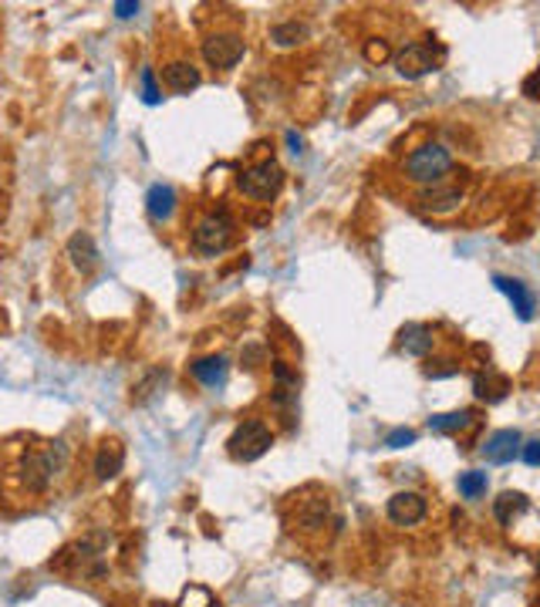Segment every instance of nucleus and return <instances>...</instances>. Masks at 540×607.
I'll return each instance as SVG.
<instances>
[{
    "label": "nucleus",
    "mask_w": 540,
    "mask_h": 607,
    "mask_svg": "<svg viewBox=\"0 0 540 607\" xmlns=\"http://www.w3.org/2000/svg\"><path fill=\"white\" fill-rule=\"evenodd\" d=\"M64 465H68V449H64V442H48V446L31 449V452L20 456L17 476L28 486V493H45L51 482L64 473Z\"/></svg>",
    "instance_id": "nucleus-1"
},
{
    "label": "nucleus",
    "mask_w": 540,
    "mask_h": 607,
    "mask_svg": "<svg viewBox=\"0 0 540 607\" xmlns=\"http://www.w3.org/2000/svg\"><path fill=\"white\" fill-rule=\"evenodd\" d=\"M453 169V156H449V149L439 142H430V145H419L413 156L405 159V176L413 179V182H426V186H436V182H443V176Z\"/></svg>",
    "instance_id": "nucleus-2"
},
{
    "label": "nucleus",
    "mask_w": 540,
    "mask_h": 607,
    "mask_svg": "<svg viewBox=\"0 0 540 607\" xmlns=\"http://www.w3.org/2000/svg\"><path fill=\"white\" fill-rule=\"evenodd\" d=\"M274 446V435H270L267 422H260V418H247V422H240L233 435H230V456L237 459V463H254L260 459L267 449Z\"/></svg>",
    "instance_id": "nucleus-3"
},
{
    "label": "nucleus",
    "mask_w": 540,
    "mask_h": 607,
    "mask_svg": "<svg viewBox=\"0 0 540 607\" xmlns=\"http://www.w3.org/2000/svg\"><path fill=\"white\" fill-rule=\"evenodd\" d=\"M237 186L243 196H250V199H260V203H270L281 186H284V169H281V162L274 159H264L250 166V169H243L237 179Z\"/></svg>",
    "instance_id": "nucleus-4"
},
{
    "label": "nucleus",
    "mask_w": 540,
    "mask_h": 607,
    "mask_svg": "<svg viewBox=\"0 0 540 607\" xmlns=\"http://www.w3.org/2000/svg\"><path fill=\"white\" fill-rule=\"evenodd\" d=\"M230 243H233V223H230V216H223V213H209L203 216L196 230H192V250L200 256H220L230 250Z\"/></svg>",
    "instance_id": "nucleus-5"
},
{
    "label": "nucleus",
    "mask_w": 540,
    "mask_h": 607,
    "mask_svg": "<svg viewBox=\"0 0 540 607\" xmlns=\"http://www.w3.org/2000/svg\"><path fill=\"white\" fill-rule=\"evenodd\" d=\"M105 550H109V533H88L85 540L75 544V550H64V560H71V567L81 577H105L109 563H105Z\"/></svg>",
    "instance_id": "nucleus-6"
},
{
    "label": "nucleus",
    "mask_w": 540,
    "mask_h": 607,
    "mask_svg": "<svg viewBox=\"0 0 540 607\" xmlns=\"http://www.w3.org/2000/svg\"><path fill=\"white\" fill-rule=\"evenodd\" d=\"M243 51H247V45H243V37L233 31H217L203 41V58H207L209 68H220V71L237 68L240 58H243Z\"/></svg>",
    "instance_id": "nucleus-7"
},
{
    "label": "nucleus",
    "mask_w": 540,
    "mask_h": 607,
    "mask_svg": "<svg viewBox=\"0 0 540 607\" xmlns=\"http://www.w3.org/2000/svg\"><path fill=\"white\" fill-rule=\"evenodd\" d=\"M389 520L398 523V527H415V523H422L426 520V513H430V503H426V496L422 493H413V490H402L389 499Z\"/></svg>",
    "instance_id": "nucleus-8"
},
{
    "label": "nucleus",
    "mask_w": 540,
    "mask_h": 607,
    "mask_svg": "<svg viewBox=\"0 0 540 607\" xmlns=\"http://www.w3.org/2000/svg\"><path fill=\"white\" fill-rule=\"evenodd\" d=\"M396 68L402 78H422V75H430L436 71V54H432L430 45H405V48L396 54Z\"/></svg>",
    "instance_id": "nucleus-9"
},
{
    "label": "nucleus",
    "mask_w": 540,
    "mask_h": 607,
    "mask_svg": "<svg viewBox=\"0 0 540 607\" xmlns=\"http://www.w3.org/2000/svg\"><path fill=\"white\" fill-rule=\"evenodd\" d=\"M517 452H520V432L517 429L493 432L490 439L483 442V456H487V463H493V465L513 463V459H517Z\"/></svg>",
    "instance_id": "nucleus-10"
},
{
    "label": "nucleus",
    "mask_w": 540,
    "mask_h": 607,
    "mask_svg": "<svg viewBox=\"0 0 540 607\" xmlns=\"http://www.w3.org/2000/svg\"><path fill=\"white\" fill-rule=\"evenodd\" d=\"M162 81L176 95H190V92H196L203 85V75H200V68L192 61H169L162 68Z\"/></svg>",
    "instance_id": "nucleus-11"
},
{
    "label": "nucleus",
    "mask_w": 540,
    "mask_h": 607,
    "mask_svg": "<svg viewBox=\"0 0 540 607\" xmlns=\"http://www.w3.org/2000/svg\"><path fill=\"white\" fill-rule=\"evenodd\" d=\"M68 256H71V263H75V271L81 273H92L98 267V247L92 240V233H71V240H68Z\"/></svg>",
    "instance_id": "nucleus-12"
},
{
    "label": "nucleus",
    "mask_w": 540,
    "mask_h": 607,
    "mask_svg": "<svg viewBox=\"0 0 540 607\" xmlns=\"http://www.w3.org/2000/svg\"><path fill=\"white\" fill-rule=\"evenodd\" d=\"M493 284H496V290H503L510 297V304H513V311H517V318L520 320H530L534 318V294L520 284V280H513V277H503V273H496L493 277Z\"/></svg>",
    "instance_id": "nucleus-13"
},
{
    "label": "nucleus",
    "mask_w": 540,
    "mask_h": 607,
    "mask_svg": "<svg viewBox=\"0 0 540 607\" xmlns=\"http://www.w3.org/2000/svg\"><path fill=\"white\" fill-rule=\"evenodd\" d=\"M436 344V335H432L430 324H405L402 335H398V348L413 358H426Z\"/></svg>",
    "instance_id": "nucleus-14"
},
{
    "label": "nucleus",
    "mask_w": 540,
    "mask_h": 607,
    "mask_svg": "<svg viewBox=\"0 0 540 607\" xmlns=\"http://www.w3.org/2000/svg\"><path fill=\"white\" fill-rule=\"evenodd\" d=\"M145 209H149V216H152L156 223H169L176 213V190L173 186H166V182L149 186V192H145Z\"/></svg>",
    "instance_id": "nucleus-15"
},
{
    "label": "nucleus",
    "mask_w": 540,
    "mask_h": 607,
    "mask_svg": "<svg viewBox=\"0 0 540 607\" xmlns=\"http://www.w3.org/2000/svg\"><path fill=\"white\" fill-rule=\"evenodd\" d=\"M226 371H230L226 358H223V354H209V358H200V361L192 365V378L200 384H207V388H223Z\"/></svg>",
    "instance_id": "nucleus-16"
},
{
    "label": "nucleus",
    "mask_w": 540,
    "mask_h": 607,
    "mask_svg": "<svg viewBox=\"0 0 540 607\" xmlns=\"http://www.w3.org/2000/svg\"><path fill=\"white\" fill-rule=\"evenodd\" d=\"M122 465H126V449L119 446L115 439L111 442H102L95 456V476L98 480H111V476H119L122 473Z\"/></svg>",
    "instance_id": "nucleus-17"
},
{
    "label": "nucleus",
    "mask_w": 540,
    "mask_h": 607,
    "mask_svg": "<svg viewBox=\"0 0 540 607\" xmlns=\"http://www.w3.org/2000/svg\"><path fill=\"white\" fill-rule=\"evenodd\" d=\"M328 510H331L328 496L301 499V503H298V527H304V530H318V527H324V520H328Z\"/></svg>",
    "instance_id": "nucleus-18"
},
{
    "label": "nucleus",
    "mask_w": 540,
    "mask_h": 607,
    "mask_svg": "<svg viewBox=\"0 0 540 607\" xmlns=\"http://www.w3.org/2000/svg\"><path fill=\"white\" fill-rule=\"evenodd\" d=\"M307 34L311 31H307L304 20H281V24L270 28V41H274L277 48H294V45H301Z\"/></svg>",
    "instance_id": "nucleus-19"
},
{
    "label": "nucleus",
    "mask_w": 540,
    "mask_h": 607,
    "mask_svg": "<svg viewBox=\"0 0 540 607\" xmlns=\"http://www.w3.org/2000/svg\"><path fill=\"white\" fill-rule=\"evenodd\" d=\"M419 203L426 209H432V213H449V209H456L462 203V192L453 190V186H449V190H439V186H436V190L422 192Z\"/></svg>",
    "instance_id": "nucleus-20"
},
{
    "label": "nucleus",
    "mask_w": 540,
    "mask_h": 607,
    "mask_svg": "<svg viewBox=\"0 0 540 607\" xmlns=\"http://www.w3.org/2000/svg\"><path fill=\"white\" fill-rule=\"evenodd\" d=\"M530 503H527V496L524 493H500L496 496V503H493V513H496V520L503 523V527H513V516L520 510H527Z\"/></svg>",
    "instance_id": "nucleus-21"
},
{
    "label": "nucleus",
    "mask_w": 540,
    "mask_h": 607,
    "mask_svg": "<svg viewBox=\"0 0 540 607\" xmlns=\"http://www.w3.org/2000/svg\"><path fill=\"white\" fill-rule=\"evenodd\" d=\"M473 425V412L470 409H460V412H443V416L430 418L432 432H462Z\"/></svg>",
    "instance_id": "nucleus-22"
},
{
    "label": "nucleus",
    "mask_w": 540,
    "mask_h": 607,
    "mask_svg": "<svg viewBox=\"0 0 540 607\" xmlns=\"http://www.w3.org/2000/svg\"><path fill=\"white\" fill-rule=\"evenodd\" d=\"M460 493L466 496V499H479V496L487 493V473H462Z\"/></svg>",
    "instance_id": "nucleus-23"
},
{
    "label": "nucleus",
    "mask_w": 540,
    "mask_h": 607,
    "mask_svg": "<svg viewBox=\"0 0 540 607\" xmlns=\"http://www.w3.org/2000/svg\"><path fill=\"white\" fill-rule=\"evenodd\" d=\"M143 98H145V105H156V101H160V88H156L152 68H143Z\"/></svg>",
    "instance_id": "nucleus-24"
},
{
    "label": "nucleus",
    "mask_w": 540,
    "mask_h": 607,
    "mask_svg": "<svg viewBox=\"0 0 540 607\" xmlns=\"http://www.w3.org/2000/svg\"><path fill=\"white\" fill-rule=\"evenodd\" d=\"M413 442H415V432L413 429H396V432H389V439H385V446H389V449L413 446Z\"/></svg>",
    "instance_id": "nucleus-25"
},
{
    "label": "nucleus",
    "mask_w": 540,
    "mask_h": 607,
    "mask_svg": "<svg viewBox=\"0 0 540 607\" xmlns=\"http://www.w3.org/2000/svg\"><path fill=\"white\" fill-rule=\"evenodd\" d=\"M524 463L540 465V439H534V442H527L524 446Z\"/></svg>",
    "instance_id": "nucleus-26"
},
{
    "label": "nucleus",
    "mask_w": 540,
    "mask_h": 607,
    "mask_svg": "<svg viewBox=\"0 0 540 607\" xmlns=\"http://www.w3.org/2000/svg\"><path fill=\"white\" fill-rule=\"evenodd\" d=\"M524 95L527 98H537L540 95V68L534 71V75H530V78L524 81Z\"/></svg>",
    "instance_id": "nucleus-27"
},
{
    "label": "nucleus",
    "mask_w": 540,
    "mask_h": 607,
    "mask_svg": "<svg viewBox=\"0 0 540 607\" xmlns=\"http://www.w3.org/2000/svg\"><path fill=\"white\" fill-rule=\"evenodd\" d=\"M115 14H119V17L139 14V4H135V0H119V4H115Z\"/></svg>",
    "instance_id": "nucleus-28"
},
{
    "label": "nucleus",
    "mask_w": 540,
    "mask_h": 607,
    "mask_svg": "<svg viewBox=\"0 0 540 607\" xmlns=\"http://www.w3.org/2000/svg\"><path fill=\"white\" fill-rule=\"evenodd\" d=\"M365 54H368V61H381V58H389V51H385V45H379V48H375V45H368Z\"/></svg>",
    "instance_id": "nucleus-29"
},
{
    "label": "nucleus",
    "mask_w": 540,
    "mask_h": 607,
    "mask_svg": "<svg viewBox=\"0 0 540 607\" xmlns=\"http://www.w3.org/2000/svg\"><path fill=\"white\" fill-rule=\"evenodd\" d=\"M537 574H540V557H537Z\"/></svg>",
    "instance_id": "nucleus-30"
}]
</instances>
